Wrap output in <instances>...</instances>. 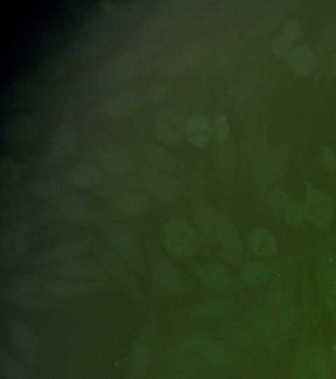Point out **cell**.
Segmentation results:
<instances>
[{"label":"cell","instance_id":"1","mask_svg":"<svg viewBox=\"0 0 336 379\" xmlns=\"http://www.w3.org/2000/svg\"><path fill=\"white\" fill-rule=\"evenodd\" d=\"M14 287L46 301H70L85 298L97 291L92 282H76L71 280H50L34 275H22L12 282Z\"/></svg>","mask_w":336,"mask_h":379},{"label":"cell","instance_id":"9","mask_svg":"<svg viewBox=\"0 0 336 379\" xmlns=\"http://www.w3.org/2000/svg\"><path fill=\"white\" fill-rule=\"evenodd\" d=\"M144 104L142 91H118L102 101L101 111L108 117L122 118L132 114Z\"/></svg>","mask_w":336,"mask_h":379},{"label":"cell","instance_id":"29","mask_svg":"<svg viewBox=\"0 0 336 379\" xmlns=\"http://www.w3.org/2000/svg\"><path fill=\"white\" fill-rule=\"evenodd\" d=\"M65 177L70 184L77 188L93 187L98 185L102 180L101 172L98 168L87 164L77 165L70 169Z\"/></svg>","mask_w":336,"mask_h":379},{"label":"cell","instance_id":"20","mask_svg":"<svg viewBox=\"0 0 336 379\" xmlns=\"http://www.w3.org/2000/svg\"><path fill=\"white\" fill-rule=\"evenodd\" d=\"M153 202L142 193L130 192L118 195L113 200L112 207L115 212L127 216H139L150 211Z\"/></svg>","mask_w":336,"mask_h":379},{"label":"cell","instance_id":"46","mask_svg":"<svg viewBox=\"0 0 336 379\" xmlns=\"http://www.w3.org/2000/svg\"><path fill=\"white\" fill-rule=\"evenodd\" d=\"M162 9L169 13L183 14L190 8V4L186 0H170V1H162Z\"/></svg>","mask_w":336,"mask_h":379},{"label":"cell","instance_id":"23","mask_svg":"<svg viewBox=\"0 0 336 379\" xmlns=\"http://www.w3.org/2000/svg\"><path fill=\"white\" fill-rule=\"evenodd\" d=\"M186 136L192 146H206L211 141L212 122L202 114H195L187 120Z\"/></svg>","mask_w":336,"mask_h":379},{"label":"cell","instance_id":"11","mask_svg":"<svg viewBox=\"0 0 336 379\" xmlns=\"http://www.w3.org/2000/svg\"><path fill=\"white\" fill-rule=\"evenodd\" d=\"M98 259L102 268L108 272V275L112 276L113 279L115 280V282L120 284V286L127 294H132L135 298H141V291H140L139 282H136L132 272L120 260L105 250H101L98 253Z\"/></svg>","mask_w":336,"mask_h":379},{"label":"cell","instance_id":"32","mask_svg":"<svg viewBox=\"0 0 336 379\" xmlns=\"http://www.w3.org/2000/svg\"><path fill=\"white\" fill-rule=\"evenodd\" d=\"M97 158H98L97 159H98L99 163L108 173L120 175L130 168V159L118 149H103V151H99Z\"/></svg>","mask_w":336,"mask_h":379},{"label":"cell","instance_id":"6","mask_svg":"<svg viewBox=\"0 0 336 379\" xmlns=\"http://www.w3.org/2000/svg\"><path fill=\"white\" fill-rule=\"evenodd\" d=\"M186 124L187 120L178 111L164 110L154 118L153 130L160 141L176 146L186 135Z\"/></svg>","mask_w":336,"mask_h":379},{"label":"cell","instance_id":"8","mask_svg":"<svg viewBox=\"0 0 336 379\" xmlns=\"http://www.w3.org/2000/svg\"><path fill=\"white\" fill-rule=\"evenodd\" d=\"M41 86L30 79H20L14 82L4 91L1 97L2 110H18L31 105L38 98Z\"/></svg>","mask_w":336,"mask_h":379},{"label":"cell","instance_id":"48","mask_svg":"<svg viewBox=\"0 0 336 379\" xmlns=\"http://www.w3.org/2000/svg\"><path fill=\"white\" fill-rule=\"evenodd\" d=\"M330 67L331 71H332L333 74H335L336 76V54L331 57Z\"/></svg>","mask_w":336,"mask_h":379},{"label":"cell","instance_id":"5","mask_svg":"<svg viewBox=\"0 0 336 379\" xmlns=\"http://www.w3.org/2000/svg\"><path fill=\"white\" fill-rule=\"evenodd\" d=\"M297 379H328L330 361L323 350L318 347L304 350L295 363Z\"/></svg>","mask_w":336,"mask_h":379},{"label":"cell","instance_id":"27","mask_svg":"<svg viewBox=\"0 0 336 379\" xmlns=\"http://www.w3.org/2000/svg\"><path fill=\"white\" fill-rule=\"evenodd\" d=\"M0 296H1L2 301L23 308H43L50 304V301L36 298L32 294L25 293V291H21V289H17L13 284H11V286H2L1 291H0Z\"/></svg>","mask_w":336,"mask_h":379},{"label":"cell","instance_id":"30","mask_svg":"<svg viewBox=\"0 0 336 379\" xmlns=\"http://www.w3.org/2000/svg\"><path fill=\"white\" fill-rule=\"evenodd\" d=\"M145 152L150 163L162 172L178 173L182 170V163L178 158L160 146L150 144Z\"/></svg>","mask_w":336,"mask_h":379},{"label":"cell","instance_id":"37","mask_svg":"<svg viewBox=\"0 0 336 379\" xmlns=\"http://www.w3.org/2000/svg\"><path fill=\"white\" fill-rule=\"evenodd\" d=\"M215 161H216L217 167L221 172L225 174L233 172L236 166L235 149L231 144L222 142L216 149Z\"/></svg>","mask_w":336,"mask_h":379},{"label":"cell","instance_id":"35","mask_svg":"<svg viewBox=\"0 0 336 379\" xmlns=\"http://www.w3.org/2000/svg\"><path fill=\"white\" fill-rule=\"evenodd\" d=\"M270 266L262 262H251L246 264L241 270V276L243 281L250 286H260L270 279Z\"/></svg>","mask_w":336,"mask_h":379},{"label":"cell","instance_id":"3","mask_svg":"<svg viewBox=\"0 0 336 379\" xmlns=\"http://www.w3.org/2000/svg\"><path fill=\"white\" fill-rule=\"evenodd\" d=\"M144 57V53H142V50L120 55L98 71L97 78L103 83L108 84L127 81L139 71Z\"/></svg>","mask_w":336,"mask_h":379},{"label":"cell","instance_id":"43","mask_svg":"<svg viewBox=\"0 0 336 379\" xmlns=\"http://www.w3.org/2000/svg\"><path fill=\"white\" fill-rule=\"evenodd\" d=\"M293 42L285 38L284 36H278L272 41V50L273 54L279 59H288L290 54L293 50Z\"/></svg>","mask_w":336,"mask_h":379},{"label":"cell","instance_id":"44","mask_svg":"<svg viewBox=\"0 0 336 379\" xmlns=\"http://www.w3.org/2000/svg\"><path fill=\"white\" fill-rule=\"evenodd\" d=\"M282 31V35L293 43L303 35V27L296 19H287L283 24Z\"/></svg>","mask_w":336,"mask_h":379},{"label":"cell","instance_id":"45","mask_svg":"<svg viewBox=\"0 0 336 379\" xmlns=\"http://www.w3.org/2000/svg\"><path fill=\"white\" fill-rule=\"evenodd\" d=\"M320 163L323 168L336 171V151L330 146H325L320 151Z\"/></svg>","mask_w":336,"mask_h":379},{"label":"cell","instance_id":"4","mask_svg":"<svg viewBox=\"0 0 336 379\" xmlns=\"http://www.w3.org/2000/svg\"><path fill=\"white\" fill-rule=\"evenodd\" d=\"M303 206L309 223L318 228L330 226L333 217V200L325 191L312 186L307 188Z\"/></svg>","mask_w":336,"mask_h":379},{"label":"cell","instance_id":"13","mask_svg":"<svg viewBox=\"0 0 336 379\" xmlns=\"http://www.w3.org/2000/svg\"><path fill=\"white\" fill-rule=\"evenodd\" d=\"M152 276L157 287L166 294H181L185 287L181 272L165 258H159L154 261L152 265Z\"/></svg>","mask_w":336,"mask_h":379},{"label":"cell","instance_id":"14","mask_svg":"<svg viewBox=\"0 0 336 379\" xmlns=\"http://www.w3.org/2000/svg\"><path fill=\"white\" fill-rule=\"evenodd\" d=\"M28 233L29 228L25 224H17L2 233L0 238V259L2 265L16 259L25 251Z\"/></svg>","mask_w":336,"mask_h":379},{"label":"cell","instance_id":"42","mask_svg":"<svg viewBox=\"0 0 336 379\" xmlns=\"http://www.w3.org/2000/svg\"><path fill=\"white\" fill-rule=\"evenodd\" d=\"M230 135V125L226 116L218 114L215 116L212 120V137L217 142L222 144L228 139Z\"/></svg>","mask_w":336,"mask_h":379},{"label":"cell","instance_id":"18","mask_svg":"<svg viewBox=\"0 0 336 379\" xmlns=\"http://www.w3.org/2000/svg\"><path fill=\"white\" fill-rule=\"evenodd\" d=\"M141 177L147 189L157 199L172 202L176 199V189L173 181L153 168L145 167L141 170Z\"/></svg>","mask_w":336,"mask_h":379},{"label":"cell","instance_id":"38","mask_svg":"<svg viewBox=\"0 0 336 379\" xmlns=\"http://www.w3.org/2000/svg\"><path fill=\"white\" fill-rule=\"evenodd\" d=\"M172 91V84L169 81H159L151 84L142 90L144 104H156L165 100Z\"/></svg>","mask_w":336,"mask_h":379},{"label":"cell","instance_id":"7","mask_svg":"<svg viewBox=\"0 0 336 379\" xmlns=\"http://www.w3.org/2000/svg\"><path fill=\"white\" fill-rule=\"evenodd\" d=\"M41 122L31 114H19L9 118L2 124L1 139L8 144L27 142L38 134Z\"/></svg>","mask_w":336,"mask_h":379},{"label":"cell","instance_id":"36","mask_svg":"<svg viewBox=\"0 0 336 379\" xmlns=\"http://www.w3.org/2000/svg\"><path fill=\"white\" fill-rule=\"evenodd\" d=\"M21 163L11 156H4L0 161V181L2 185H12L20 179Z\"/></svg>","mask_w":336,"mask_h":379},{"label":"cell","instance_id":"49","mask_svg":"<svg viewBox=\"0 0 336 379\" xmlns=\"http://www.w3.org/2000/svg\"><path fill=\"white\" fill-rule=\"evenodd\" d=\"M331 352H332L333 357L336 359V337L333 339L332 345H331Z\"/></svg>","mask_w":336,"mask_h":379},{"label":"cell","instance_id":"15","mask_svg":"<svg viewBox=\"0 0 336 379\" xmlns=\"http://www.w3.org/2000/svg\"><path fill=\"white\" fill-rule=\"evenodd\" d=\"M57 216L69 223H92L103 219V212L77 200H65L57 206Z\"/></svg>","mask_w":336,"mask_h":379},{"label":"cell","instance_id":"34","mask_svg":"<svg viewBox=\"0 0 336 379\" xmlns=\"http://www.w3.org/2000/svg\"><path fill=\"white\" fill-rule=\"evenodd\" d=\"M0 369L7 379H24L26 368L9 350L2 346L0 349Z\"/></svg>","mask_w":336,"mask_h":379},{"label":"cell","instance_id":"31","mask_svg":"<svg viewBox=\"0 0 336 379\" xmlns=\"http://www.w3.org/2000/svg\"><path fill=\"white\" fill-rule=\"evenodd\" d=\"M318 287L325 294L336 284V256L331 252L323 253L316 267Z\"/></svg>","mask_w":336,"mask_h":379},{"label":"cell","instance_id":"50","mask_svg":"<svg viewBox=\"0 0 336 379\" xmlns=\"http://www.w3.org/2000/svg\"><path fill=\"white\" fill-rule=\"evenodd\" d=\"M335 319H336V317H335Z\"/></svg>","mask_w":336,"mask_h":379},{"label":"cell","instance_id":"26","mask_svg":"<svg viewBox=\"0 0 336 379\" xmlns=\"http://www.w3.org/2000/svg\"><path fill=\"white\" fill-rule=\"evenodd\" d=\"M284 156L280 152H263L256 160L255 174L263 181H273L281 175Z\"/></svg>","mask_w":336,"mask_h":379},{"label":"cell","instance_id":"21","mask_svg":"<svg viewBox=\"0 0 336 379\" xmlns=\"http://www.w3.org/2000/svg\"><path fill=\"white\" fill-rule=\"evenodd\" d=\"M77 144V137L74 130L69 128H62L55 135L50 149L47 161L48 164H57L66 159L74 151Z\"/></svg>","mask_w":336,"mask_h":379},{"label":"cell","instance_id":"47","mask_svg":"<svg viewBox=\"0 0 336 379\" xmlns=\"http://www.w3.org/2000/svg\"><path fill=\"white\" fill-rule=\"evenodd\" d=\"M323 296H325L328 310L330 311L331 315L336 317V284L326 291Z\"/></svg>","mask_w":336,"mask_h":379},{"label":"cell","instance_id":"19","mask_svg":"<svg viewBox=\"0 0 336 379\" xmlns=\"http://www.w3.org/2000/svg\"><path fill=\"white\" fill-rule=\"evenodd\" d=\"M57 272L67 280L90 282L100 276V268L91 261L74 258L57 266Z\"/></svg>","mask_w":336,"mask_h":379},{"label":"cell","instance_id":"2","mask_svg":"<svg viewBox=\"0 0 336 379\" xmlns=\"http://www.w3.org/2000/svg\"><path fill=\"white\" fill-rule=\"evenodd\" d=\"M164 248L176 258H188L198 250V238L192 226L183 219H172L161 231Z\"/></svg>","mask_w":336,"mask_h":379},{"label":"cell","instance_id":"39","mask_svg":"<svg viewBox=\"0 0 336 379\" xmlns=\"http://www.w3.org/2000/svg\"><path fill=\"white\" fill-rule=\"evenodd\" d=\"M267 202L275 212H284L287 206L292 202L291 198L284 187L281 185L272 186L267 194Z\"/></svg>","mask_w":336,"mask_h":379},{"label":"cell","instance_id":"12","mask_svg":"<svg viewBox=\"0 0 336 379\" xmlns=\"http://www.w3.org/2000/svg\"><path fill=\"white\" fill-rule=\"evenodd\" d=\"M111 247L122 259L130 264L139 266L141 261V251L134 234L125 228L117 226L110 230L108 236Z\"/></svg>","mask_w":336,"mask_h":379},{"label":"cell","instance_id":"16","mask_svg":"<svg viewBox=\"0 0 336 379\" xmlns=\"http://www.w3.org/2000/svg\"><path fill=\"white\" fill-rule=\"evenodd\" d=\"M215 237L218 241L219 254L223 259L229 262L240 259L244 252L241 236L229 222H218Z\"/></svg>","mask_w":336,"mask_h":379},{"label":"cell","instance_id":"28","mask_svg":"<svg viewBox=\"0 0 336 379\" xmlns=\"http://www.w3.org/2000/svg\"><path fill=\"white\" fill-rule=\"evenodd\" d=\"M248 246L253 254L260 257H270L277 252L276 238L265 228L251 231L248 237Z\"/></svg>","mask_w":336,"mask_h":379},{"label":"cell","instance_id":"10","mask_svg":"<svg viewBox=\"0 0 336 379\" xmlns=\"http://www.w3.org/2000/svg\"><path fill=\"white\" fill-rule=\"evenodd\" d=\"M7 333L14 346L27 361H33L37 358L38 343L33 330L23 321L9 318L6 323Z\"/></svg>","mask_w":336,"mask_h":379},{"label":"cell","instance_id":"24","mask_svg":"<svg viewBox=\"0 0 336 379\" xmlns=\"http://www.w3.org/2000/svg\"><path fill=\"white\" fill-rule=\"evenodd\" d=\"M195 275L203 286L211 291H221L228 284V276L224 268L214 263L197 266Z\"/></svg>","mask_w":336,"mask_h":379},{"label":"cell","instance_id":"22","mask_svg":"<svg viewBox=\"0 0 336 379\" xmlns=\"http://www.w3.org/2000/svg\"><path fill=\"white\" fill-rule=\"evenodd\" d=\"M85 246V243L79 240L64 241L43 252L40 257V262L48 265L62 264L78 257Z\"/></svg>","mask_w":336,"mask_h":379},{"label":"cell","instance_id":"40","mask_svg":"<svg viewBox=\"0 0 336 379\" xmlns=\"http://www.w3.org/2000/svg\"><path fill=\"white\" fill-rule=\"evenodd\" d=\"M282 214L284 216L285 221L292 228H300V226H303L304 222L307 221L306 212H304L303 204L294 202V200L290 202Z\"/></svg>","mask_w":336,"mask_h":379},{"label":"cell","instance_id":"33","mask_svg":"<svg viewBox=\"0 0 336 379\" xmlns=\"http://www.w3.org/2000/svg\"><path fill=\"white\" fill-rule=\"evenodd\" d=\"M195 219L203 237L211 239L216 236L218 222L215 219L214 212L210 209L209 205L205 204V202H200V204L197 205L195 211Z\"/></svg>","mask_w":336,"mask_h":379},{"label":"cell","instance_id":"17","mask_svg":"<svg viewBox=\"0 0 336 379\" xmlns=\"http://www.w3.org/2000/svg\"><path fill=\"white\" fill-rule=\"evenodd\" d=\"M148 332L141 333L128 356V371L134 378L144 374L151 363L152 338Z\"/></svg>","mask_w":336,"mask_h":379},{"label":"cell","instance_id":"25","mask_svg":"<svg viewBox=\"0 0 336 379\" xmlns=\"http://www.w3.org/2000/svg\"><path fill=\"white\" fill-rule=\"evenodd\" d=\"M287 60L291 71L299 76H309L315 71L318 64L315 53L306 46L294 48Z\"/></svg>","mask_w":336,"mask_h":379},{"label":"cell","instance_id":"41","mask_svg":"<svg viewBox=\"0 0 336 379\" xmlns=\"http://www.w3.org/2000/svg\"><path fill=\"white\" fill-rule=\"evenodd\" d=\"M64 71V62L59 57H50V59L46 60V62H43L41 65L40 72L48 81H55V79L59 78Z\"/></svg>","mask_w":336,"mask_h":379}]
</instances>
